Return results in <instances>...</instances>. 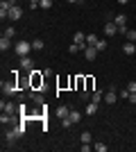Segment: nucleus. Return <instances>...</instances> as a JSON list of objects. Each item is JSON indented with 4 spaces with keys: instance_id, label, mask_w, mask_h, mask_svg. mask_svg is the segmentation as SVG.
<instances>
[{
    "instance_id": "nucleus-31",
    "label": "nucleus",
    "mask_w": 136,
    "mask_h": 152,
    "mask_svg": "<svg viewBox=\"0 0 136 152\" xmlns=\"http://www.w3.org/2000/svg\"><path fill=\"white\" fill-rule=\"evenodd\" d=\"M16 132H18V136H23V134H25V125H18V127H16Z\"/></svg>"
},
{
    "instance_id": "nucleus-8",
    "label": "nucleus",
    "mask_w": 136,
    "mask_h": 152,
    "mask_svg": "<svg viewBox=\"0 0 136 152\" xmlns=\"http://www.w3.org/2000/svg\"><path fill=\"white\" fill-rule=\"evenodd\" d=\"M20 16H23V9L14 5L12 9H9V20H20Z\"/></svg>"
},
{
    "instance_id": "nucleus-11",
    "label": "nucleus",
    "mask_w": 136,
    "mask_h": 152,
    "mask_svg": "<svg viewBox=\"0 0 136 152\" xmlns=\"http://www.w3.org/2000/svg\"><path fill=\"white\" fill-rule=\"evenodd\" d=\"M95 111H97V102H93V100H91L89 104H86L84 114H86V116H93V114H95Z\"/></svg>"
},
{
    "instance_id": "nucleus-26",
    "label": "nucleus",
    "mask_w": 136,
    "mask_h": 152,
    "mask_svg": "<svg viewBox=\"0 0 136 152\" xmlns=\"http://www.w3.org/2000/svg\"><path fill=\"white\" fill-rule=\"evenodd\" d=\"M14 34H16V30H14V27H7V30H5V34H2V37H9V39H12Z\"/></svg>"
},
{
    "instance_id": "nucleus-15",
    "label": "nucleus",
    "mask_w": 136,
    "mask_h": 152,
    "mask_svg": "<svg viewBox=\"0 0 136 152\" xmlns=\"http://www.w3.org/2000/svg\"><path fill=\"white\" fill-rule=\"evenodd\" d=\"M9 45H12L9 37H2V39H0V50H2V52H7V50H9Z\"/></svg>"
},
{
    "instance_id": "nucleus-6",
    "label": "nucleus",
    "mask_w": 136,
    "mask_h": 152,
    "mask_svg": "<svg viewBox=\"0 0 136 152\" xmlns=\"http://www.w3.org/2000/svg\"><path fill=\"white\" fill-rule=\"evenodd\" d=\"M104 34H107V37H116L118 34V25L113 23V20H109V23L104 25Z\"/></svg>"
},
{
    "instance_id": "nucleus-20",
    "label": "nucleus",
    "mask_w": 136,
    "mask_h": 152,
    "mask_svg": "<svg viewBox=\"0 0 136 152\" xmlns=\"http://www.w3.org/2000/svg\"><path fill=\"white\" fill-rule=\"evenodd\" d=\"M97 41H100V39H97L95 34H86V45H97Z\"/></svg>"
},
{
    "instance_id": "nucleus-18",
    "label": "nucleus",
    "mask_w": 136,
    "mask_h": 152,
    "mask_svg": "<svg viewBox=\"0 0 136 152\" xmlns=\"http://www.w3.org/2000/svg\"><path fill=\"white\" fill-rule=\"evenodd\" d=\"M43 39H34V41H32V50H43Z\"/></svg>"
},
{
    "instance_id": "nucleus-1",
    "label": "nucleus",
    "mask_w": 136,
    "mask_h": 152,
    "mask_svg": "<svg viewBox=\"0 0 136 152\" xmlns=\"http://www.w3.org/2000/svg\"><path fill=\"white\" fill-rule=\"evenodd\" d=\"M14 50H16V55H20V57H27L30 50H32V41H18V43L14 45Z\"/></svg>"
},
{
    "instance_id": "nucleus-21",
    "label": "nucleus",
    "mask_w": 136,
    "mask_h": 152,
    "mask_svg": "<svg viewBox=\"0 0 136 152\" xmlns=\"http://www.w3.org/2000/svg\"><path fill=\"white\" fill-rule=\"evenodd\" d=\"M127 41H132V43H136V30H127Z\"/></svg>"
},
{
    "instance_id": "nucleus-9",
    "label": "nucleus",
    "mask_w": 136,
    "mask_h": 152,
    "mask_svg": "<svg viewBox=\"0 0 136 152\" xmlns=\"http://www.w3.org/2000/svg\"><path fill=\"white\" fill-rule=\"evenodd\" d=\"M116 98H118V93H116L113 89L104 91V102H107V104H113V102H116Z\"/></svg>"
},
{
    "instance_id": "nucleus-10",
    "label": "nucleus",
    "mask_w": 136,
    "mask_h": 152,
    "mask_svg": "<svg viewBox=\"0 0 136 152\" xmlns=\"http://www.w3.org/2000/svg\"><path fill=\"white\" fill-rule=\"evenodd\" d=\"M5 139H7V143H14V141L18 139V132H16V127L7 129V132H5Z\"/></svg>"
},
{
    "instance_id": "nucleus-16",
    "label": "nucleus",
    "mask_w": 136,
    "mask_h": 152,
    "mask_svg": "<svg viewBox=\"0 0 136 152\" xmlns=\"http://www.w3.org/2000/svg\"><path fill=\"white\" fill-rule=\"evenodd\" d=\"M68 114H71V107H59L57 109V116H59V118H68Z\"/></svg>"
},
{
    "instance_id": "nucleus-19",
    "label": "nucleus",
    "mask_w": 136,
    "mask_h": 152,
    "mask_svg": "<svg viewBox=\"0 0 136 152\" xmlns=\"http://www.w3.org/2000/svg\"><path fill=\"white\" fill-rule=\"evenodd\" d=\"M91 100H93V102L104 100V93H102V91H93V93H91Z\"/></svg>"
},
{
    "instance_id": "nucleus-7",
    "label": "nucleus",
    "mask_w": 136,
    "mask_h": 152,
    "mask_svg": "<svg viewBox=\"0 0 136 152\" xmlns=\"http://www.w3.org/2000/svg\"><path fill=\"white\" fill-rule=\"evenodd\" d=\"M20 68L23 70H34V59L32 57H20Z\"/></svg>"
},
{
    "instance_id": "nucleus-2",
    "label": "nucleus",
    "mask_w": 136,
    "mask_h": 152,
    "mask_svg": "<svg viewBox=\"0 0 136 152\" xmlns=\"http://www.w3.org/2000/svg\"><path fill=\"white\" fill-rule=\"evenodd\" d=\"M16 5V0H2L0 2V18H9V9Z\"/></svg>"
},
{
    "instance_id": "nucleus-34",
    "label": "nucleus",
    "mask_w": 136,
    "mask_h": 152,
    "mask_svg": "<svg viewBox=\"0 0 136 152\" xmlns=\"http://www.w3.org/2000/svg\"><path fill=\"white\" fill-rule=\"evenodd\" d=\"M127 100H129L132 104H136V93H129V98H127Z\"/></svg>"
},
{
    "instance_id": "nucleus-12",
    "label": "nucleus",
    "mask_w": 136,
    "mask_h": 152,
    "mask_svg": "<svg viewBox=\"0 0 136 152\" xmlns=\"http://www.w3.org/2000/svg\"><path fill=\"white\" fill-rule=\"evenodd\" d=\"M68 118H71V123L75 125V123H79V121H82V114H79V111H75V109H71V114H68Z\"/></svg>"
},
{
    "instance_id": "nucleus-29",
    "label": "nucleus",
    "mask_w": 136,
    "mask_h": 152,
    "mask_svg": "<svg viewBox=\"0 0 136 152\" xmlns=\"http://www.w3.org/2000/svg\"><path fill=\"white\" fill-rule=\"evenodd\" d=\"M95 150L97 152H107V145H104V143H95Z\"/></svg>"
},
{
    "instance_id": "nucleus-5",
    "label": "nucleus",
    "mask_w": 136,
    "mask_h": 152,
    "mask_svg": "<svg viewBox=\"0 0 136 152\" xmlns=\"http://www.w3.org/2000/svg\"><path fill=\"white\" fill-rule=\"evenodd\" d=\"M2 91L7 95H14V93H18V86H16V82H2Z\"/></svg>"
},
{
    "instance_id": "nucleus-24",
    "label": "nucleus",
    "mask_w": 136,
    "mask_h": 152,
    "mask_svg": "<svg viewBox=\"0 0 136 152\" xmlns=\"http://www.w3.org/2000/svg\"><path fill=\"white\" fill-rule=\"evenodd\" d=\"M91 139H93L91 132H82V143H91Z\"/></svg>"
},
{
    "instance_id": "nucleus-4",
    "label": "nucleus",
    "mask_w": 136,
    "mask_h": 152,
    "mask_svg": "<svg viewBox=\"0 0 136 152\" xmlns=\"http://www.w3.org/2000/svg\"><path fill=\"white\" fill-rule=\"evenodd\" d=\"M30 77H32V89H39V86H43V77H41L36 70H30Z\"/></svg>"
},
{
    "instance_id": "nucleus-30",
    "label": "nucleus",
    "mask_w": 136,
    "mask_h": 152,
    "mask_svg": "<svg viewBox=\"0 0 136 152\" xmlns=\"http://www.w3.org/2000/svg\"><path fill=\"white\" fill-rule=\"evenodd\" d=\"M127 89H129V93H136V80H134V82H129V86H127Z\"/></svg>"
},
{
    "instance_id": "nucleus-22",
    "label": "nucleus",
    "mask_w": 136,
    "mask_h": 152,
    "mask_svg": "<svg viewBox=\"0 0 136 152\" xmlns=\"http://www.w3.org/2000/svg\"><path fill=\"white\" fill-rule=\"evenodd\" d=\"M107 45H109V43H107L104 39H100V41H97V45H95V48H97V52H102V50H107Z\"/></svg>"
},
{
    "instance_id": "nucleus-13",
    "label": "nucleus",
    "mask_w": 136,
    "mask_h": 152,
    "mask_svg": "<svg viewBox=\"0 0 136 152\" xmlns=\"http://www.w3.org/2000/svg\"><path fill=\"white\" fill-rule=\"evenodd\" d=\"M123 52H125V55H134V52H136V45L132 43V41H127V43L123 45Z\"/></svg>"
},
{
    "instance_id": "nucleus-14",
    "label": "nucleus",
    "mask_w": 136,
    "mask_h": 152,
    "mask_svg": "<svg viewBox=\"0 0 136 152\" xmlns=\"http://www.w3.org/2000/svg\"><path fill=\"white\" fill-rule=\"evenodd\" d=\"M113 23H116L118 27H120V25H127V16H125V14H118V16H113Z\"/></svg>"
},
{
    "instance_id": "nucleus-33",
    "label": "nucleus",
    "mask_w": 136,
    "mask_h": 152,
    "mask_svg": "<svg viewBox=\"0 0 136 152\" xmlns=\"http://www.w3.org/2000/svg\"><path fill=\"white\" fill-rule=\"evenodd\" d=\"M118 34H127V25H120V27H118Z\"/></svg>"
},
{
    "instance_id": "nucleus-27",
    "label": "nucleus",
    "mask_w": 136,
    "mask_h": 152,
    "mask_svg": "<svg viewBox=\"0 0 136 152\" xmlns=\"http://www.w3.org/2000/svg\"><path fill=\"white\" fill-rule=\"evenodd\" d=\"M30 98H32L34 102H39V104H41V95L36 93V91H32V93H30Z\"/></svg>"
},
{
    "instance_id": "nucleus-32",
    "label": "nucleus",
    "mask_w": 136,
    "mask_h": 152,
    "mask_svg": "<svg viewBox=\"0 0 136 152\" xmlns=\"http://www.w3.org/2000/svg\"><path fill=\"white\" fill-rule=\"evenodd\" d=\"M39 2H41V0H30V7H32V9H36V7H39Z\"/></svg>"
},
{
    "instance_id": "nucleus-17",
    "label": "nucleus",
    "mask_w": 136,
    "mask_h": 152,
    "mask_svg": "<svg viewBox=\"0 0 136 152\" xmlns=\"http://www.w3.org/2000/svg\"><path fill=\"white\" fill-rule=\"evenodd\" d=\"M0 109H2V111H7V114H12L16 107H14V102H2V104H0Z\"/></svg>"
},
{
    "instance_id": "nucleus-36",
    "label": "nucleus",
    "mask_w": 136,
    "mask_h": 152,
    "mask_svg": "<svg viewBox=\"0 0 136 152\" xmlns=\"http://www.w3.org/2000/svg\"><path fill=\"white\" fill-rule=\"evenodd\" d=\"M127 2H129V0H118V5H127Z\"/></svg>"
},
{
    "instance_id": "nucleus-23",
    "label": "nucleus",
    "mask_w": 136,
    "mask_h": 152,
    "mask_svg": "<svg viewBox=\"0 0 136 152\" xmlns=\"http://www.w3.org/2000/svg\"><path fill=\"white\" fill-rule=\"evenodd\" d=\"M9 121H12V118H9V114H7V111H2V114H0V123H2V125H7Z\"/></svg>"
},
{
    "instance_id": "nucleus-28",
    "label": "nucleus",
    "mask_w": 136,
    "mask_h": 152,
    "mask_svg": "<svg viewBox=\"0 0 136 152\" xmlns=\"http://www.w3.org/2000/svg\"><path fill=\"white\" fill-rule=\"evenodd\" d=\"M68 52H71V55H75V52H79V45H77V43H73L71 48H68Z\"/></svg>"
},
{
    "instance_id": "nucleus-25",
    "label": "nucleus",
    "mask_w": 136,
    "mask_h": 152,
    "mask_svg": "<svg viewBox=\"0 0 136 152\" xmlns=\"http://www.w3.org/2000/svg\"><path fill=\"white\" fill-rule=\"evenodd\" d=\"M55 0H41V9H50Z\"/></svg>"
},
{
    "instance_id": "nucleus-35",
    "label": "nucleus",
    "mask_w": 136,
    "mask_h": 152,
    "mask_svg": "<svg viewBox=\"0 0 136 152\" xmlns=\"http://www.w3.org/2000/svg\"><path fill=\"white\" fill-rule=\"evenodd\" d=\"M66 2H71V5H82L84 0H66Z\"/></svg>"
},
{
    "instance_id": "nucleus-3",
    "label": "nucleus",
    "mask_w": 136,
    "mask_h": 152,
    "mask_svg": "<svg viewBox=\"0 0 136 152\" xmlns=\"http://www.w3.org/2000/svg\"><path fill=\"white\" fill-rule=\"evenodd\" d=\"M84 57H86V61H95L97 48H95V45H86V48H84Z\"/></svg>"
}]
</instances>
